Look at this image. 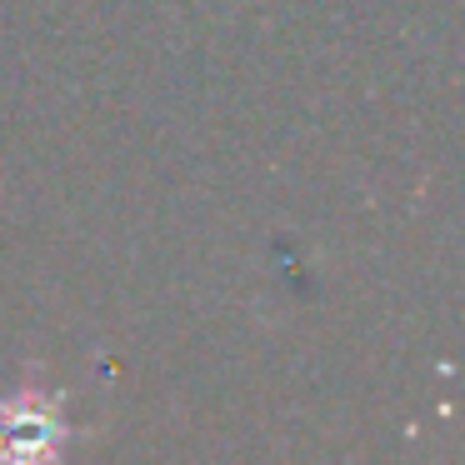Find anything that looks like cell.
Segmentation results:
<instances>
[{"label":"cell","instance_id":"1","mask_svg":"<svg viewBox=\"0 0 465 465\" xmlns=\"http://www.w3.org/2000/svg\"><path fill=\"white\" fill-rule=\"evenodd\" d=\"M61 415L55 401L21 391L11 401H0V465H51L61 450Z\"/></svg>","mask_w":465,"mask_h":465}]
</instances>
